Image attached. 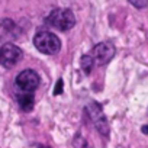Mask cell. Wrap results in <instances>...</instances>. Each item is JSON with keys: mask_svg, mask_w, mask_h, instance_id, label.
Segmentation results:
<instances>
[{"mask_svg": "<svg viewBox=\"0 0 148 148\" xmlns=\"http://www.w3.org/2000/svg\"><path fill=\"white\" fill-rule=\"evenodd\" d=\"M128 2L136 9H144L148 6V0H128Z\"/></svg>", "mask_w": 148, "mask_h": 148, "instance_id": "11", "label": "cell"}, {"mask_svg": "<svg viewBox=\"0 0 148 148\" xmlns=\"http://www.w3.org/2000/svg\"><path fill=\"white\" fill-rule=\"evenodd\" d=\"M34 45L35 48L42 52V54H47V55H54L60 51L61 48V41L60 38L52 34V32H48V31H41L35 35L34 38Z\"/></svg>", "mask_w": 148, "mask_h": 148, "instance_id": "1", "label": "cell"}, {"mask_svg": "<svg viewBox=\"0 0 148 148\" xmlns=\"http://www.w3.org/2000/svg\"><path fill=\"white\" fill-rule=\"evenodd\" d=\"M93 64H95V61H93V58H92V55H83L82 57V60H80V65H82V70L86 73V74H89L90 71H92V68H93Z\"/></svg>", "mask_w": 148, "mask_h": 148, "instance_id": "9", "label": "cell"}, {"mask_svg": "<svg viewBox=\"0 0 148 148\" xmlns=\"http://www.w3.org/2000/svg\"><path fill=\"white\" fill-rule=\"evenodd\" d=\"M87 112H89V116H90L95 128L97 129V132L102 136H109V123H108V119L103 113L102 106L97 102H92L87 106Z\"/></svg>", "mask_w": 148, "mask_h": 148, "instance_id": "3", "label": "cell"}, {"mask_svg": "<svg viewBox=\"0 0 148 148\" xmlns=\"http://www.w3.org/2000/svg\"><path fill=\"white\" fill-rule=\"evenodd\" d=\"M18 29H16V25L10 21V19H3L0 21V39L5 41V39H13V38H18Z\"/></svg>", "mask_w": 148, "mask_h": 148, "instance_id": "7", "label": "cell"}, {"mask_svg": "<svg viewBox=\"0 0 148 148\" xmlns=\"http://www.w3.org/2000/svg\"><path fill=\"white\" fill-rule=\"evenodd\" d=\"M21 58H22V49L18 45L12 42H6L0 47V64L5 68L15 67Z\"/></svg>", "mask_w": 148, "mask_h": 148, "instance_id": "5", "label": "cell"}, {"mask_svg": "<svg viewBox=\"0 0 148 148\" xmlns=\"http://www.w3.org/2000/svg\"><path fill=\"white\" fill-rule=\"evenodd\" d=\"M47 23L58 31H68L76 25V16L68 9H58L49 13Z\"/></svg>", "mask_w": 148, "mask_h": 148, "instance_id": "2", "label": "cell"}, {"mask_svg": "<svg viewBox=\"0 0 148 148\" xmlns=\"http://www.w3.org/2000/svg\"><path fill=\"white\" fill-rule=\"evenodd\" d=\"M62 87H64V83H62V80L60 79V80L57 82V84H55V87H54V95H55V96H58V95H61V93H62Z\"/></svg>", "mask_w": 148, "mask_h": 148, "instance_id": "12", "label": "cell"}, {"mask_svg": "<svg viewBox=\"0 0 148 148\" xmlns=\"http://www.w3.org/2000/svg\"><path fill=\"white\" fill-rule=\"evenodd\" d=\"M18 102L22 108V110L25 112H31L34 108V96L32 93H21L18 95Z\"/></svg>", "mask_w": 148, "mask_h": 148, "instance_id": "8", "label": "cell"}, {"mask_svg": "<svg viewBox=\"0 0 148 148\" xmlns=\"http://www.w3.org/2000/svg\"><path fill=\"white\" fill-rule=\"evenodd\" d=\"M41 83V79L38 76V73L35 70H23L22 73L18 74L16 77V86L19 87V90L22 93H32L38 89Z\"/></svg>", "mask_w": 148, "mask_h": 148, "instance_id": "4", "label": "cell"}, {"mask_svg": "<svg viewBox=\"0 0 148 148\" xmlns=\"http://www.w3.org/2000/svg\"><path fill=\"white\" fill-rule=\"evenodd\" d=\"M113 57H115V47L110 42H99L97 45H95L92 52L93 61L99 65L108 64Z\"/></svg>", "mask_w": 148, "mask_h": 148, "instance_id": "6", "label": "cell"}, {"mask_svg": "<svg viewBox=\"0 0 148 148\" xmlns=\"http://www.w3.org/2000/svg\"><path fill=\"white\" fill-rule=\"evenodd\" d=\"M73 147L74 148H92L89 141L82 134H76V136L73 138Z\"/></svg>", "mask_w": 148, "mask_h": 148, "instance_id": "10", "label": "cell"}, {"mask_svg": "<svg viewBox=\"0 0 148 148\" xmlns=\"http://www.w3.org/2000/svg\"><path fill=\"white\" fill-rule=\"evenodd\" d=\"M141 131H142V134H145V135H148V125H144V126L141 128Z\"/></svg>", "mask_w": 148, "mask_h": 148, "instance_id": "13", "label": "cell"}]
</instances>
